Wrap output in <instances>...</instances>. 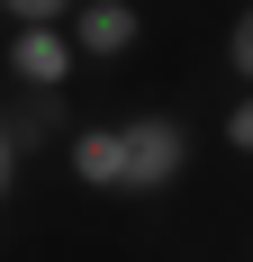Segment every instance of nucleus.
I'll use <instances>...</instances> for the list:
<instances>
[{
    "instance_id": "obj_3",
    "label": "nucleus",
    "mask_w": 253,
    "mask_h": 262,
    "mask_svg": "<svg viewBox=\"0 0 253 262\" xmlns=\"http://www.w3.org/2000/svg\"><path fill=\"white\" fill-rule=\"evenodd\" d=\"M64 36H73V54H81V63H126V54L145 46V18H136L126 0H81Z\"/></svg>"
},
{
    "instance_id": "obj_4",
    "label": "nucleus",
    "mask_w": 253,
    "mask_h": 262,
    "mask_svg": "<svg viewBox=\"0 0 253 262\" xmlns=\"http://www.w3.org/2000/svg\"><path fill=\"white\" fill-rule=\"evenodd\" d=\"M64 163H73V181L100 190V199H118V190H126V145H118V127H73Z\"/></svg>"
},
{
    "instance_id": "obj_7",
    "label": "nucleus",
    "mask_w": 253,
    "mask_h": 262,
    "mask_svg": "<svg viewBox=\"0 0 253 262\" xmlns=\"http://www.w3.org/2000/svg\"><path fill=\"white\" fill-rule=\"evenodd\" d=\"M18 163H27V145H18V136H9V118H0V199L18 190Z\"/></svg>"
},
{
    "instance_id": "obj_1",
    "label": "nucleus",
    "mask_w": 253,
    "mask_h": 262,
    "mask_svg": "<svg viewBox=\"0 0 253 262\" xmlns=\"http://www.w3.org/2000/svg\"><path fill=\"white\" fill-rule=\"evenodd\" d=\"M118 145H126V190H118V199H163V190L190 172V127H181L172 108L118 118Z\"/></svg>"
},
{
    "instance_id": "obj_8",
    "label": "nucleus",
    "mask_w": 253,
    "mask_h": 262,
    "mask_svg": "<svg viewBox=\"0 0 253 262\" xmlns=\"http://www.w3.org/2000/svg\"><path fill=\"white\" fill-rule=\"evenodd\" d=\"M226 145H235V154H253V91L226 108Z\"/></svg>"
},
{
    "instance_id": "obj_5",
    "label": "nucleus",
    "mask_w": 253,
    "mask_h": 262,
    "mask_svg": "<svg viewBox=\"0 0 253 262\" xmlns=\"http://www.w3.org/2000/svg\"><path fill=\"white\" fill-rule=\"evenodd\" d=\"M226 73L253 91V9H235V27H226Z\"/></svg>"
},
{
    "instance_id": "obj_6",
    "label": "nucleus",
    "mask_w": 253,
    "mask_h": 262,
    "mask_svg": "<svg viewBox=\"0 0 253 262\" xmlns=\"http://www.w3.org/2000/svg\"><path fill=\"white\" fill-rule=\"evenodd\" d=\"M9 136H18V145H46L54 136V100H27L18 118H9Z\"/></svg>"
},
{
    "instance_id": "obj_2",
    "label": "nucleus",
    "mask_w": 253,
    "mask_h": 262,
    "mask_svg": "<svg viewBox=\"0 0 253 262\" xmlns=\"http://www.w3.org/2000/svg\"><path fill=\"white\" fill-rule=\"evenodd\" d=\"M0 63H9V81H18L27 100H64V81L81 73V54L64 27H27V36H9L0 46Z\"/></svg>"
}]
</instances>
